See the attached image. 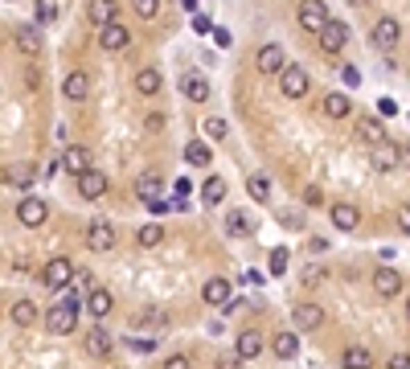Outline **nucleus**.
Instances as JSON below:
<instances>
[{
	"label": "nucleus",
	"instance_id": "f257e3e1",
	"mask_svg": "<svg viewBox=\"0 0 410 369\" xmlns=\"http://www.w3.org/2000/svg\"><path fill=\"white\" fill-rule=\"evenodd\" d=\"M74 324H78V300H62V304H53L46 312V328L53 336H66V332H74Z\"/></svg>",
	"mask_w": 410,
	"mask_h": 369
},
{
	"label": "nucleus",
	"instance_id": "f03ea898",
	"mask_svg": "<svg viewBox=\"0 0 410 369\" xmlns=\"http://www.w3.org/2000/svg\"><path fill=\"white\" fill-rule=\"evenodd\" d=\"M291 62H287V53H283V46H275V42H267V46H259V53H255V70L259 74H283Z\"/></svg>",
	"mask_w": 410,
	"mask_h": 369
},
{
	"label": "nucleus",
	"instance_id": "7ed1b4c3",
	"mask_svg": "<svg viewBox=\"0 0 410 369\" xmlns=\"http://www.w3.org/2000/svg\"><path fill=\"white\" fill-rule=\"evenodd\" d=\"M42 279H46L49 291H66V287H70V279H74V263H70L66 255H58V259H49V263H46Z\"/></svg>",
	"mask_w": 410,
	"mask_h": 369
},
{
	"label": "nucleus",
	"instance_id": "20e7f679",
	"mask_svg": "<svg viewBox=\"0 0 410 369\" xmlns=\"http://www.w3.org/2000/svg\"><path fill=\"white\" fill-rule=\"evenodd\" d=\"M62 169L78 181L83 173H91V169H94V152H91V148H83V144H70V148L62 152Z\"/></svg>",
	"mask_w": 410,
	"mask_h": 369
},
{
	"label": "nucleus",
	"instance_id": "39448f33",
	"mask_svg": "<svg viewBox=\"0 0 410 369\" xmlns=\"http://www.w3.org/2000/svg\"><path fill=\"white\" fill-rule=\"evenodd\" d=\"M279 91L287 94V98H304V94L312 91V78H308V70H304V66H287V70L279 74Z\"/></svg>",
	"mask_w": 410,
	"mask_h": 369
},
{
	"label": "nucleus",
	"instance_id": "423d86ee",
	"mask_svg": "<svg viewBox=\"0 0 410 369\" xmlns=\"http://www.w3.org/2000/svg\"><path fill=\"white\" fill-rule=\"evenodd\" d=\"M300 29H308V33H324L328 29V8H324V0H304L300 4Z\"/></svg>",
	"mask_w": 410,
	"mask_h": 369
},
{
	"label": "nucleus",
	"instance_id": "0eeeda50",
	"mask_svg": "<svg viewBox=\"0 0 410 369\" xmlns=\"http://www.w3.org/2000/svg\"><path fill=\"white\" fill-rule=\"evenodd\" d=\"M46 218H49V205L42 197H25V201L17 205V222L29 226V230H33V226H46Z\"/></svg>",
	"mask_w": 410,
	"mask_h": 369
},
{
	"label": "nucleus",
	"instance_id": "6e6552de",
	"mask_svg": "<svg viewBox=\"0 0 410 369\" xmlns=\"http://www.w3.org/2000/svg\"><path fill=\"white\" fill-rule=\"evenodd\" d=\"M369 37H373V46L382 49V53H390V49L398 46V37H402V25H398L394 17H382V21L373 25V33H369Z\"/></svg>",
	"mask_w": 410,
	"mask_h": 369
},
{
	"label": "nucleus",
	"instance_id": "1a4fd4ad",
	"mask_svg": "<svg viewBox=\"0 0 410 369\" xmlns=\"http://www.w3.org/2000/svg\"><path fill=\"white\" fill-rule=\"evenodd\" d=\"M291 324H296L300 332H316L320 324H324V308H320V304H296V308H291Z\"/></svg>",
	"mask_w": 410,
	"mask_h": 369
},
{
	"label": "nucleus",
	"instance_id": "9d476101",
	"mask_svg": "<svg viewBox=\"0 0 410 369\" xmlns=\"http://www.w3.org/2000/svg\"><path fill=\"white\" fill-rule=\"evenodd\" d=\"M99 46L107 49V53H119V49H128V46H132V29H123V25L115 21V25L99 29Z\"/></svg>",
	"mask_w": 410,
	"mask_h": 369
},
{
	"label": "nucleus",
	"instance_id": "9b49d317",
	"mask_svg": "<svg viewBox=\"0 0 410 369\" xmlns=\"http://www.w3.org/2000/svg\"><path fill=\"white\" fill-rule=\"evenodd\" d=\"M201 300H205L210 308H230V304H234V287H230V279H210L205 291H201Z\"/></svg>",
	"mask_w": 410,
	"mask_h": 369
},
{
	"label": "nucleus",
	"instance_id": "f8f14e48",
	"mask_svg": "<svg viewBox=\"0 0 410 369\" xmlns=\"http://www.w3.org/2000/svg\"><path fill=\"white\" fill-rule=\"evenodd\" d=\"M328 218H332V226H336V230H345V234L361 226V214H357V205H349V201H336V205L328 209Z\"/></svg>",
	"mask_w": 410,
	"mask_h": 369
},
{
	"label": "nucleus",
	"instance_id": "ddd939ff",
	"mask_svg": "<svg viewBox=\"0 0 410 369\" xmlns=\"http://www.w3.org/2000/svg\"><path fill=\"white\" fill-rule=\"evenodd\" d=\"M357 139L369 144V148H382V144H390V132L382 128V119H377V115H365L361 128H357Z\"/></svg>",
	"mask_w": 410,
	"mask_h": 369
},
{
	"label": "nucleus",
	"instance_id": "4468645a",
	"mask_svg": "<svg viewBox=\"0 0 410 369\" xmlns=\"http://www.w3.org/2000/svg\"><path fill=\"white\" fill-rule=\"evenodd\" d=\"M181 94L185 98H193V103H205V98H210V78L197 74V70L181 74Z\"/></svg>",
	"mask_w": 410,
	"mask_h": 369
},
{
	"label": "nucleus",
	"instance_id": "2eb2a0df",
	"mask_svg": "<svg viewBox=\"0 0 410 369\" xmlns=\"http://www.w3.org/2000/svg\"><path fill=\"white\" fill-rule=\"evenodd\" d=\"M369 283H373V291H377V295H398V291H402V275H398L394 267H377Z\"/></svg>",
	"mask_w": 410,
	"mask_h": 369
},
{
	"label": "nucleus",
	"instance_id": "dca6fc26",
	"mask_svg": "<svg viewBox=\"0 0 410 369\" xmlns=\"http://www.w3.org/2000/svg\"><path fill=\"white\" fill-rule=\"evenodd\" d=\"M87 246L91 250H111L115 246V226L111 222H91L87 226Z\"/></svg>",
	"mask_w": 410,
	"mask_h": 369
},
{
	"label": "nucleus",
	"instance_id": "f3484780",
	"mask_svg": "<svg viewBox=\"0 0 410 369\" xmlns=\"http://www.w3.org/2000/svg\"><path fill=\"white\" fill-rule=\"evenodd\" d=\"M74 184H78V197H87V201H99V197L107 193V177H103L99 169H91V173H83V177H78Z\"/></svg>",
	"mask_w": 410,
	"mask_h": 369
},
{
	"label": "nucleus",
	"instance_id": "a211bd4d",
	"mask_svg": "<svg viewBox=\"0 0 410 369\" xmlns=\"http://www.w3.org/2000/svg\"><path fill=\"white\" fill-rule=\"evenodd\" d=\"M345 42H349V29H345L341 21H328V29L320 33V49H324V53H341Z\"/></svg>",
	"mask_w": 410,
	"mask_h": 369
},
{
	"label": "nucleus",
	"instance_id": "6ab92c4d",
	"mask_svg": "<svg viewBox=\"0 0 410 369\" xmlns=\"http://www.w3.org/2000/svg\"><path fill=\"white\" fill-rule=\"evenodd\" d=\"M62 94H66L70 103H83V98L91 94V78H87L83 70H70V74H66V83H62Z\"/></svg>",
	"mask_w": 410,
	"mask_h": 369
},
{
	"label": "nucleus",
	"instance_id": "aec40b11",
	"mask_svg": "<svg viewBox=\"0 0 410 369\" xmlns=\"http://www.w3.org/2000/svg\"><path fill=\"white\" fill-rule=\"evenodd\" d=\"M111 349H115L111 332H107L103 324H94L91 332H87V353H91V357H111Z\"/></svg>",
	"mask_w": 410,
	"mask_h": 369
},
{
	"label": "nucleus",
	"instance_id": "412c9836",
	"mask_svg": "<svg viewBox=\"0 0 410 369\" xmlns=\"http://www.w3.org/2000/svg\"><path fill=\"white\" fill-rule=\"evenodd\" d=\"M136 193H139L144 205H156V201H164V197H160V193H164V181H160L156 173H144V177L136 181Z\"/></svg>",
	"mask_w": 410,
	"mask_h": 369
},
{
	"label": "nucleus",
	"instance_id": "4be33fe9",
	"mask_svg": "<svg viewBox=\"0 0 410 369\" xmlns=\"http://www.w3.org/2000/svg\"><path fill=\"white\" fill-rule=\"evenodd\" d=\"M402 164V152L394 148V144H382V148H373V169L377 173H394Z\"/></svg>",
	"mask_w": 410,
	"mask_h": 369
},
{
	"label": "nucleus",
	"instance_id": "5701e85b",
	"mask_svg": "<svg viewBox=\"0 0 410 369\" xmlns=\"http://www.w3.org/2000/svg\"><path fill=\"white\" fill-rule=\"evenodd\" d=\"M238 357L242 361H250V357H259L263 353V332H255V328H246V332H238Z\"/></svg>",
	"mask_w": 410,
	"mask_h": 369
},
{
	"label": "nucleus",
	"instance_id": "b1692460",
	"mask_svg": "<svg viewBox=\"0 0 410 369\" xmlns=\"http://www.w3.org/2000/svg\"><path fill=\"white\" fill-rule=\"evenodd\" d=\"M226 234H230V238H250V234H255L250 214H242V209H230V214H226Z\"/></svg>",
	"mask_w": 410,
	"mask_h": 369
},
{
	"label": "nucleus",
	"instance_id": "393cba45",
	"mask_svg": "<svg viewBox=\"0 0 410 369\" xmlns=\"http://www.w3.org/2000/svg\"><path fill=\"white\" fill-rule=\"evenodd\" d=\"M17 49L29 53V58L42 53V33H37V25H21V29H17Z\"/></svg>",
	"mask_w": 410,
	"mask_h": 369
},
{
	"label": "nucleus",
	"instance_id": "a878e982",
	"mask_svg": "<svg viewBox=\"0 0 410 369\" xmlns=\"http://www.w3.org/2000/svg\"><path fill=\"white\" fill-rule=\"evenodd\" d=\"M271 349H275V357H279V361H291V357L300 353V336H296V332H275Z\"/></svg>",
	"mask_w": 410,
	"mask_h": 369
},
{
	"label": "nucleus",
	"instance_id": "bb28decb",
	"mask_svg": "<svg viewBox=\"0 0 410 369\" xmlns=\"http://www.w3.org/2000/svg\"><path fill=\"white\" fill-rule=\"evenodd\" d=\"M214 156H210V144L205 139H189L185 144V164H193V169H205Z\"/></svg>",
	"mask_w": 410,
	"mask_h": 369
},
{
	"label": "nucleus",
	"instance_id": "cd10ccee",
	"mask_svg": "<svg viewBox=\"0 0 410 369\" xmlns=\"http://www.w3.org/2000/svg\"><path fill=\"white\" fill-rule=\"evenodd\" d=\"M115 308V300H111V291H103V287H94L91 295H87V312H91L94 320H103L107 312Z\"/></svg>",
	"mask_w": 410,
	"mask_h": 369
},
{
	"label": "nucleus",
	"instance_id": "c85d7f7f",
	"mask_svg": "<svg viewBox=\"0 0 410 369\" xmlns=\"http://www.w3.org/2000/svg\"><path fill=\"white\" fill-rule=\"evenodd\" d=\"M0 181L17 184V189H29V184H33V164H8V169L0 173Z\"/></svg>",
	"mask_w": 410,
	"mask_h": 369
},
{
	"label": "nucleus",
	"instance_id": "c756f323",
	"mask_svg": "<svg viewBox=\"0 0 410 369\" xmlns=\"http://www.w3.org/2000/svg\"><path fill=\"white\" fill-rule=\"evenodd\" d=\"M91 21L99 29H107V25H115V0H91Z\"/></svg>",
	"mask_w": 410,
	"mask_h": 369
},
{
	"label": "nucleus",
	"instance_id": "7c9ffc66",
	"mask_svg": "<svg viewBox=\"0 0 410 369\" xmlns=\"http://www.w3.org/2000/svg\"><path fill=\"white\" fill-rule=\"evenodd\" d=\"M349 111H353V103H349V94H324V115H328V119H345V115H349Z\"/></svg>",
	"mask_w": 410,
	"mask_h": 369
},
{
	"label": "nucleus",
	"instance_id": "2f4dec72",
	"mask_svg": "<svg viewBox=\"0 0 410 369\" xmlns=\"http://www.w3.org/2000/svg\"><path fill=\"white\" fill-rule=\"evenodd\" d=\"M136 242L144 246V250L160 246V242H164V226H160V222H148V226H139V230H136Z\"/></svg>",
	"mask_w": 410,
	"mask_h": 369
},
{
	"label": "nucleus",
	"instance_id": "473e14b6",
	"mask_svg": "<svg viewBox=\"0 0 410 369\" xmlns=\"http://www.w3.org/2000/svg\"><path fill=\"white\" fill-rule=\"evenodd\" d=\"M201 201L205 205H222L226 201V181L222 177H210V181L201 184Z\"/></svg>",
	"mask_w": 410,
	"mask_h": 369
},
{
	"label": "nucleus",
	"instance_id": "72a5a7b5",
	"mask_svg": "<svg viewBox=\"0 0 410 369\" xmlns=\"http://www.w3.org/2000/svg\"><path fill=\"white\" fill-rule=\"evenodd\" d=\"M33 320H37V304H33V300H17V304H12V324L33 328Z\"/></svg>",
	"mask_w": 410,
	"mask_h": 369
},
{
	"label": "nucleus",
	"instance_id": "f704fd0d",
	"mask_svg": "<svg viewBox=\"0 0 410 369\" xmlns=\"http://www.w3.org/2000/svg\"><path fill=\"white\" fill-rule=\"evenodd\" d=\"M160 87H164L160 70H139V74H136V91L139 94H160Z\"/></svg>",
	"mask_w": 410,
	"mask_h": 369
},
{
	"label": "nucleus",
	"instance_id": "c9c22d12",
	"mask_svg": "<svg viewBox=\"0 0 410 369\" xmlns=\"http://www.w3.org/2000/svg\"><path fill=\"white\" fill-rule=\"evenodd\" d=\"M341 366H345V369H369V366H373V357H369V349H357V345H353V349H345Z\"/></svg>",
	"mask_w": 410,
	"mask_h": 369
},
{
	"label": "nucleus",
	"instance_id": "e433bc0d",
	"mask_svg": "<svg viewBox=\"0 0 410 369\" xmlns=\"http://www.w3.org/2000/svg\"><path fill=\"white\" fill-rule=\"evenodd\" d=\"M246 193H250L255 201H267V197H271V177H263V173L246 177Z\"/></svg>",
	"mask_w": 410,
	"mask_h": 369
},
{
	"label": "nucleus",
	"instance_id": "4c0bfd02",
	"mask_svg": "<svg viewBox=\"0 0 410 369\" xmlns=\"http://www.w3.org/2000/svg\"><path fill=\"white\" fill-rule=\"evenodd\" d=\"M94 287H91V275L87 271H74V279H70V287H66V295L70 300H78V295H91Z\"/></svg>",
	"mask_w": 410,
	"mask_h": 369
},
{
	"label": "nucleus",
	"instance_id": "58836bf2",
	"mask_svg": "<svg viewBox=\"0 0 410 369\" xmlns=\"http://www.w3.org/2000/svg\"><path fill=\"white\" fill-rule=\"evenodd\" d=\"M287 259H291L287 246H275L271 250V275H287Z\"/></svg>",
	"mask_w": 410,
	"mask_h": 369
},
{
	"label": "nucleus",
	"instance_id": "ea45409f",
	"mask_svg": "<svg viewBox=\"0 0 410 369\" xmlns=\"http://www.w3.org/2000/svg\"><path fill=\"white\" fill-rule=\"evenodd\" d=\"M132 8H136V17H144V21H152V17L160 12V0H132Z\"/></svg>",
	"mask_w": 410,
	"mask_h": 369
},
{
	"label": "nucleus",
	"instance_id": "a19ab883",
	"mask_svg": "<svg viewBox=\"0 0 410 369\" xmlns=\"http://www.w3.org/2000/svg\"><path fill=\"white\" fill-rule=\"evenodd\" d=\"M226 132H230L226 119H205V136L210 139H226Z\"/></svg>",
	"mask_w": 410,
	"mask_h": 369
},
{
	"label": "nucleus",
	"instance_id": "79ce46f5",
	"mask_svg": "<svg viewBox=\"0 0 410 369\" xmlns=\"http://www.w3.org/2000/svg\"><path fill=\"white\" fill-rule=\"evenodd\" d=\"M37 21H42V25L53 21V0H37Z\"/></svg>",
	"mask_w": 410,
	"mask_h": 369
},
{
	"label": "nucleus",
	"instance_id": "37998d69",
	"mask_svg": "<svg viewBox=\"0 0 410 369\" xmlns=\"http://www.w3.org/2000/svg\"><path fill=\"white\" fill-rule=\"evenodd\" d=\"M320 279H324V267H308L304 271V287H316Z\"/></svg>",
	"mask_w": 410,
	"mask_h": 369
},
{
	"label": "nucleus",
	"instance_id": "c03bdc74",
	"mask_svg": "<svg viewBox=\"0 0 410 369\" xmlns=\"http://www.w3.org/2000/svg\"><path fill=\"white\" fill-rule=\"evenodd\" d=\"M164 369H193V361H189L185 353H177V357H169V361H164Z\"/></svg>",
	"mask_w": 410,
	"mask_h": 369
},
{
	"label": "nucleus",
	"instance_id": "a18cd8bd",
	"mask_svg": "<svg viewBox=\"0 0 410 369\" xmlns=\"http://www.w3.org/2000/svg\"><path fill=\"white\" fill-rule=\"evenodd\" d=\"M341 78H345V87H357V83H361V70H357V66H345Z\"/></svg>",
	"mask_w": 410,
	"mask_h": 369
},
{
	"label": "nucleus",
	"instance_id": "49530a36",
	"mask_svg": "<svg viewBox=\"0 0 410 369\" xmlns=\"http://www.w3.org/2000/svg\"><path fill=\"white\" fill-rule=\"evenodd\" d=\"M398 226L410 234V201H402V205H398Z\"/></svg>",
	"mask_w": 410,
	"mask_h": 369
},
{
	"label": "nucleus",
	"instance_id": "de8ad7c7",
	"mask_svg": "<svg viewBox=\"0 0 410 369\" xmlns=\"http://www.w3.org/2000/svg\"><path fill=\"white\" fill-rule=\"evenodd\" d=\"M386 369H410V353H398V357H390Z\"/></svg>",
	"mask_w": 410,
	"mask_h": 369
},
{
	"label": "nucleus",
	"instance_id": "09e8293b",
	"mask_svg": "<svg viewBox=\"0 0 410 369\" xmlns=\"http://www.w3.org/2000/svg\"><path fill=\"white\" fill-rule=\"evenodd\" d=\"M193 29H197V33H210L214 25H210V17H205V12H197V17H193Z\"/></svg>",
	"mask_w": 410,
	"mask_h": 369
},
{
	"label": "nucleus",
	"instance_id": "8fccbe9b",
	"mask_svg": "<svg viewBox=\"0 0 410 369\" xmlns=\"http://www.w3.org/2000/svg\"><path fill=\"white\" fill-rule=\"evenodd\" d=\"M304 201H308V205H320V201H324V197H320V189H316V184H308V189H304Z\"/></svg>",
	"mask_w": 410,
	"mask_h": 369
},
{
	"label": "nucleus",
	"instance_id": "3c124183",
	"mask_svg": "<svg viewBox=\"0 0 410 369\" xmlns=\"http://www.w3.org/2000/svg\"><path fill=\"white\" fill-rule=\"evenodd\" d=\"M144 324H148V328H160V324H169V316H160V312H148V316H144Z\"/></svg>",
	"mask_w": 410,
	"mask_h": 369
},
{
	"label": "nucleus",
	"instance_id": "603ef678",
	"mask_svg": "<svg viewBox=\"0 0 410 369\" xmlns=\"http://www.w3.org/2000/svg\"><path fill=\"white\" fill-rule=\"evenodd\" d=\"M144 128H148V132H160V128H164V119H160V115H148V119H144Z\"/></svg>",
	"mask_w": 410,
	"mask_h": 369
},
{
	"label": "nucleus",
	"instance_id": "864d4df0",
	"mask_svg": "<svg viewBox=\"0 0 410 369\" xmlns=\"http://www.w3.org/2000/svg\"><path fill=\"white\" fill-rule=\"evenodd\" d=\"M398 152H402V169H407V173H410V144H402Z\"/></svg>",
	"mask_w": 410,
	"mask_h": 369
},
{
	"label": "nucleus",
	"instance_id": "5fc2aeb1",
	"mask_svg": "<svg viewBox=\"0 0 410 369\" xmlns=\"http://www.w3.org/2000/svg\"><path fill=\"white\" fill-rule=\"evenodd\" d=\"M238 361H242V357H222V366L218 369H238Z\"/></svg>",
	"mask_w": 410,
	"mask_h": 369
},
{
	"label": "nucleus",
	"instance_id": "6e6d98bb",
	"mask_svg": "<svg viewBox=\"0 0 410 369\" xmlns=\"http://www.w3.org/2000/svg\"><path fill=\"white\" fill-rule=\"evenodd\" d=\"M185 8H197V4H201V0H181Z\"/></svg>",
	"mask_w": 410,
	"mask_h": 369
},
{
	"label": "nucleus",
	"instance_id": "4d7b16f0",
	"mask_svg": "<svg viewBox=\"0 0 410 369\" xmlns=\"http://www.w3.org/2000/svg\"><path fill=\"white\" fill-rule=\"evenodd\" d=\"M407 320H410V300H407Z\"/></svg>",
	"mask_w": 410,
	"mask_h": 369
},
{
	"label": "nucleus",
	"instance_id": "13d9d810",
	"mask_svg": "<svg viewBox=\"0 0 410 369\" xmlns=\"http://www.w3.org/2000/svg\"><path fill=\"white\" fill-rule=\"evenodd\" d=\"M353 4H369V0H353Z\"/></svg>",
	"mask_w": 410,
	"mask_h": 369
}]
</instances>
